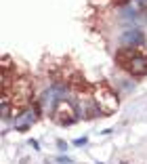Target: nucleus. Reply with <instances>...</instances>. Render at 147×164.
<instances>
[{
    "label": "nucleus",
    "instance_id": "obj_1",
    "mask_svg": "<svg viewBox=\"0 0 147 164\" xmlns=\"http://www.w3.org/2000/svg\"><path fill=\"white\" fill-rule=\"evenodd\" d=\"M116 63L132 76H145L147 74V55L135 46H122L116 53Z\"/></svg>",
    "mask_w": 147,
    "mask_h": 164
},
{
    "label": "nucleus",
    "instance_id": "obj_4",
    "mask_svg": "<svg viewBox=\"0 0 147 164\" xmlns=\"http://www.w3.org/2000/svg\"><path fill=\"white\" fill-rule=\"evenodd\" d=\"M69 86L74 88V90H78V93H88V90H92V86L84 80V76H80V74H74L71 78H69Z\"/></svg>",
    "mask_w": 147,
    "mask_h": 164
},
{
    "label": "nucleus",
    "instance_id": "obj_5",
    "mask_svg": "<svg viewBox=\"0 0 147 164\" xmlns=\"http://www.w3.org/2000/svg\"><path fill=\"white\" fill-rule=\"evenodd\" d=\"M57 162H61V164H63V162H65V164H71V160H69V158H59Z\"/></svg>",
    "mask_w": 147,
    "mask_h": 164
},
{
    "label": "nucleus",
    "instance_id": "obj_2",
    "mask_svg": "<svg viewBox=\"0 0 147 164\" xmlns=\"http://www.w3.org/2000/svg\"><path fill=\"white\" fill-rule=\"evenodd\" d=\"M95 103L99 107V112L105 114V116H109V114H114L118 109V97L107 84L95 86Z\"/></svg>",
    "mask_w": 147,
    "mask_h": 164
},
{
    "label": "nucleus",
    "instance_id": "obj_3",
    "mask_svg": "<svg viewBox=\"0 0 147 164\" xmlns=\"http://www.w3.org/2000/svg\"><path fill=\"white\" fill-rule=\"evenodd\" d=\"M76 109H74V105L69 101H59L53 109V120L57 124H74L76 122Z\"/></svg>",
    "mask_w": 147,
    "mask_h": 164
}]
</instances>
